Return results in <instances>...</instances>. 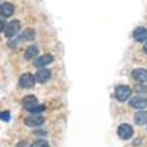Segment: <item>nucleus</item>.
I'll return each mask as SVG.
<instances>
[{"label": "nucleus", "mask_w": 147, "mask_h": 147, "mask_svg": "<svg viewBox=\"0 0 147 147\" xmlns=\"http://www.w3.org/2000/svg\"><path fill=\"white\" fill-rule=\"evenodd\" d=\"M115 96L119 101H125L131 96V88L127 85H119L115 89Z\"/></svg>", "instance_id": "f257e3e1"}, {"label": "nucleus", "mask_w": 147, "mask_h": 147, "mask_svg": "<svg viewBox=\"0 0 147 147\" xmlns=\"http://www.w3.org/2000/svg\"><path fill=\"white\" fill-rule=\"evenodd\" d=\"M117 135H119V138L120 139L127 140V139H129L132 135H134V129H132V127H131L129 124L123 123V124H120L119 127H117Z\"/></svg>", "instance_id": "f03ea898"}, {"label": "nucleus", "mask_w": 147, "mask_h": 147, "mask_svg": "<svg viewBox=\"0 0 147 147\" xmlns=\"http://www.w3.org/2000/svg\"><path fill=\"white\" fill-rule=\"evenodd\" d=\"M20 30V22L19 20H12L5 24V28H4V35L11 38V36H15L16 34L19 32Z\"/></svg>", "instance_id": "7ed1b4c3"}, {"label": "nucleus", "mask_w": 147, "mask_h": 147, "mask_svg": "<svg viewBox=\"0 0 147 147\" xmlns=\"http://www.w3.org/2000/svg\"><path fill=\"white\" fill-rule=\"evenodd\" d=\"M35 76H32L30 73H24L19 78V86L20 88H31L35 84Z\"/></svg>", "instance_id": "20e7f679"}, {"label": "nucleus", "mask_w": 147, "mask_h": 147, "mask_svg": "<svg viewBox=\"0 0 147 147\" xmlns=\"http://www.w3.org/2000/svg\"><path fill=\"white\" fill-rule=\"evenodd\" d=\"M43 121H45V117H43V116L38 115V113H32L31 116L26 117L24 123H26V125H28V127H38V125L43 124Z\"/></svg>", "instance_id": "39448f33"}, {"label": "nucleus", "mask_w": 147, "mask_h": 147, "mask_svg": "<svg viewBox=\"0 0 147 147\" xmlns=\"http://www.w3.org/2000/svg\"><path fill=\"white\" fill-rule=\"evenodd\" d=\"M53 62V55H50V54H45V55H40L34 61V65L36 67H42V66H46V65H49V63Z\"/></svg>", "instance_id": "423d86ee"}, {"label": "nucleus", "mask_w": 147, "mask_h": 147, "mask_svg": "<svg viewBox=\"0 0 147 147\" xmlns=\"http://www.w3.org/2000/svg\"><path fill=\"white\" fill-rule=\"evenodd\" d=\"M132 78L138 82H147V70L146 69H135L132 71Z\"/></svg>", "instance_id": "0eeeda50"}, {"label": "nucleus", "mask_w": 147, "mask_h": 147, "mask_svg": "<svg viewBox=\"0 0 147 147\" xmlns=\"http://www.w3.org/2000/svg\"><path fill=\"white\" fill-rule=\"evenodd\" d=\"M129 105H131L132 108H136V109H143V108L147 107V98H144V97H134V98H131Z\"/></svg>", "instance_id": "6e6552de"}, {"label": "nucleus", "mask_w": 147, "mask_h": 147, "mask_svg": "<svg viewBox=\"0 0 147 147\" xmlns=\"http://www.w3.org/2000/svg\"><path fill=\"white\" fill-rule=\"evenodd\" d=\"M13 11H15V8L11 3H3L0 5V15L4 16V18H9L13 13Z\"/></svg>", "instance_id": "1a4fd4ad"}, {"label": "nucleus", "mask_w": 147, "mask_h": 147, "mask_svg": "<svg viewBox=\"0 0 147 147\" xmlns=\"http://www.w3.org/2000/svg\"><path fill=\"white\" fill-rule=\"evenodd\" d=\"M134 39L138 42H144L147 39V28L144 27H138L134 30Z\"/></svg>", "instance_id": "9d476101"}, {"label": "nucleus", "mask_w": 147, "mask_h": 147, "mask_svg": "<svg viewBox=\"0 0 147 147\" xmlns=\"http://www.w3.org/2000/svg\"><path fill=\"white\" fill-rule=\"evenodd\" d=\"M50 76H51L50 70H47V69H39L35 73V80L38 82H46L50 78Z\"/></svg>", "instance_id": "9b49d317"}, {"label": "nucleus", "mask_w": 147, "mask_h": 147, "mask_svg": "<svg viewBox=\"0 0 147 147\" xmlns=\"http://www.w3.org/2000/svg\"><path fill=\"white\" fill-rule=\"evenodd\" d=\"M35 105H38V100H36L35 96H32V94H30V96H26V97L23 98V107L26 108L27 111H30L32 107H35Z\"/></svg>", "instance_id": "f8f14e48"}, {"label": "nucleus", "mask_w": 147, "mask_h": 147, "mask_svg": "<svg viewBox=\"0 0 147 147\" xmlns=\"http://www.w3.org/2000/svg\"><path fill=\"white\" fill-rule=\"evenodd\" d=\"M134 120L136 124L142 125V124H146L147 123V111H139L135 113L134 116Z\"/></svg>", "instance_id": "ddd939ff"}, {"label": "nucleus", "mask_w": 147, "mask_h": 147, "mask_svg": "<svg viewBox=\"0 0 147 147\" xmlns=\"http://www.w3.org/2000/svg\"><path fill=\"white\" fill-rule=\"evenodd\" d=\"M35 55H38V46H35V45L28 46L26 49V51H24V58L26 59H31Z\"/></svg>", "instance_id": "4468645a"}, {"label": "nucleus", "mask_w": 147, "mask_h": 147, "mask_svg": "<svg viewBox=\"0 0 147 147\" xmlns=\"http://www.w3.org/2000/svg\"><path fill=\"white\" fill-rule=\"evenodd\" d=\"M35 38V31L32 30V28H27L23 31V34H20L19 36V39L20 40H32Z\"/></svg>", "instance_id": "2eb2a0df"}, {"label": "nucleus", "mask_w": 147, "mask_h": 147, "mask_svg": "<svg viewBox=\"0 0 147 147\" xmlns=\"http://www.w3.org/2000/svg\"><path fill=\"white\" fill-rule=\"evenodd\" d=\"M30 147H50V144L46 140H36V142H34Z\"/></svg>", "instance_id": "dca6fc26"}, {"label": "nucleus", "mask_w": 147, "mask_h": 147, "mask_svg": "<svg viewBox=\"0 0 147 147\" xmlns=\"http://www.w3.org/2000/svg\"><path fill=\"white\" fill-rule=\"evenodd\" d=\"M43 109H45V107L40 105V104H38V105H35V107H32L28 112H31V113H40V112H43Z\"/></svg>", "instance_id": "f3484780"}, {"label": "nucleus", "mask_w": 147, "mask_h": 147, "mask_svg": "<svg viewBox=\"0 0 147 147\" xmlns=\"http://www.w3.org/2000/svg\"><path fill=\"white\" fill-rule=\"evenodd\" d=\"M11 115H9V112H0V119L3 121H8Z\"/></svg>", "instance_id": "a211bd4d"}, {"label": "nucleus", "mask_w": 147, "mask_h": 147, "mask_svg": "<svg viewBox=\"0 0 147 147\" xmlns=\"http://www.w3.org/2000/svg\"><path fill=\"white\" fill-rule=\"evenodd\" d=\"M4 28H5V22L0 18V31H4Z\"/></svg>", "instance_id": "6ab92c4d"}, {"label": "nucleus", "mask_w": 147, "mask_h": 147, "mask_svg": "<svg viewBox=\"0 0 147 147\" xmlns=\"http://www.w3.org/2000/svg\"><path fill=\"white\" fill-rule=\"evenodd\" d=\"M16 147H28V146H27L26 142H19L18 144H16Z\"/></svg>", "instance_id": "aec40b11"}, {"label": "nucleus", "mask_w": 147, "mask_h": 147, "mask_svg": "<svg viewBox=\"0 0 147 147\" xmlns=\"http://www.w3.org/2000/svg\"><path fill=\"white\" fill-rule=\"evenodd\" d=\"M143 51H144V53L147 54V42L144 43V46H143Z\"/></svg>", "instance_id": "412c9836"}]
</instances>
